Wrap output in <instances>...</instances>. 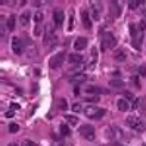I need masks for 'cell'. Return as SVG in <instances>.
<instances>
[{"label":"cell","instance_id":"10","mask_svg":"<svg viewBox=\"0 0 146 146\" xmlns=\"http://www.w3.org/2000/svg\"><path fill=\"white\" fill-rule=\"evenodd\" d=\"M92 15H89V12L86 11V9H83L81 11V22H83V25H84V28H92Z\"/></svg>","mask_w":146,"mask_h":146},{"label":"cell","instance_id":"23","mask_svg":"<svg viewBox=\"0 0 146 146\" xmlns=\"http://www.w3.org/2000/svg\"><path fill=\"white\" fill-rule=\"evenodd\" d=\"M15 16L12 15V16H9V19H7V30L9 31H13L15 30Z\"/></svg>","mask_w":146,"mask_h":146},{"label":"cell","instance_id":"38","mask_svg":"<svg viewBox=\"0 0 146 146\" xmlns=\"http://www.w3.org/2000/svg\"><path fill=\"white\" fill-rule=\"evenodd\" d=\"M7 146H18V145H15V143H9V145H7Z\"/></svg>","mask_w":146,"mask_h":146},{"label":"cell","instance_id":"35","mask_svg":"<svg viewBox=\"0 0 146 146\" xmlns=\"http://www.w3.org/2000/svg\"><path fill=\"white\" fill-rule=\"evenodd\" d=\"M55 146H72L71 143H64V142H61V143H55Z\"/></svg>","mask_w":146,"mask_h":146},{"label":"cell","instance_id":"34","mask_svg":"<svg viewBox=\"0 0 146 146\" xmlns=\"http://www.w3.org/2000/svg\"><path fill=\"white\" fill-rule=\"evenodd\" d=\"M139 72H140V75H146V66H145V65H142V66H140Z\"/></svg>","mask_w":146,"mask_h":146},{"label":"cell","instance_id":"27","mask_svg":"<svg viewBox=\"0 0 146 146\" xmlns=\"http://www.w3.org/2000/svg\"><path fill=\"white\" fill-rule=\"evenodd\" d=\"M58 106H59V109L65 111V109L68 108V104H66V100H65V99H59V100H58Z\"/></svg>","mask_w":146,"mask_h":146},{"label":"cell","instance_id":"7","mask_svg":"<svg viewBox=\"0 0 146 146\" xmlns=\"http://www.w3.org/2000/svg\"><path fill=\"white\" fill-rule=\"evenodd\" d=\"M117 46V40L115 37L112 36L111 33H106L105 36H104V40H102V49L106 50V49H112Z\"/></svg>","mask_w":146,"mask_h":146},{"label":"cell","instance_id":"31","mask_svg":"<svg viewBox=\"0 0 146 146\" xmlns=\"http://www.w3.org/2000/svg\"><path fill=\"white\" fill-rule=\"evenodd\" d=\"M71 109L74 111L75 114H78V112H81V109H83V108H81V105H80V104H74V105L71 106Z\"/></svg>","mask_w":146,"mask_h":146},{"label":"cell","instance_id":"39","mask_svg":"<svg viewBox=\"0 0 146 146\" xmlns=\"http://www.w3.org/2000/svg\"><path fill=\"white\" fill-rule=\"evenodd\" d=\"M143 146H145V145H143Z\"/></svg>","mask_w":146,"mask_h":146},{"label":"cell","instance_id":"14","mask_svg":"<svg viewBox=\"0 0 146 146\" xmlns=\"http://www.w3.org/2000/svg\"><path fill=\"white\" fill-rule=\"evenodd\" d=\"M117 106H118V109L121 111V112H127V111L130 109V105H128V102L125 99H119L117 102Z\"/></svg>","mask_w":146,"mask_h":146},{"label":"cell","instance_id":"4","mask_svg":"<svg viewBox=\"0 0 146 146\" xmlns=\"http://www.w3.org/2000/svg\"><path fill=\"white\" fill-rule=\"evenodd\" d=\"M106 137H108L109 140H112V142H118V140H121L123 137H124V133H123V130L119 127L109 125L106 128Z\"/></svg>","mask_w":146,"mask_h":146},{"label":"cell","instance_id":"33","mask_svg":"<svg viewBox=\"0 0 146 146\" xmlns=\"http://www.w3.org/2000/svg\"><path fill=\"white\" fill-rule=\"evenodd\" d=\"M21 146H37V143H34V142H31V140H24Z\"/></svg>","mask_w":146,"mask_h":146},{"label":"cell","instance_id":"22","mask_svg":"<svg viewBox=\"0 0 146 146\" xmlns=\"http://www.w3.org/2000/svg\"><path fill=\"white\" fill-rule=\"evenodd\" d=\"M96 61H98V49H96V47H93V49H92V64H90L89 66L93 68V65L96 64Z\"/></svg>","mask_w":146,"mask_h":146},{"label":"cell","instance_id":"12","mask_svg":"<svg viewBox=\"0 0 146 146\" xmlns=\"http://www.w3.org/2000/svg\"><path fill=\"white\" fill-rule=\"evenodd\" d=\"M64 19H65L64 12H62V11H55V13H53V21H55V24L58 25V27H61V25L64 24Z\"/></svg>","mask_w":146,"mask_h":146},{"label":"cell","instance_id":"21","mask_svg":"<svg viewBox=\"0 0 146 146\" xmlns=\"http://www.w3.org/2000/svg\"><path fill=\"white\" fill-rule=\"evenodd\" d=\"M68 15H70V18H68V31H72L74 30V11L70 9Z\"/></svg>","mask_w":146,"mask_h":146},{"label":"cell","instance_id":"1","mask_svg":"<svg viewBox=\"0 0 146 146\" xmlns=\"http://www.w3.org/2000/svg\"><path fill=\"white\" fill-rule=\"evenodd\" d=\"M130 36L133 38V46L139 50L140 46H142V41H143V30L140 25L137 24H130Z\"/></svg>","mask_w":146,"mask_h":146},{"label":"cell","instance_id":"32","mask_svg":"<svg viewBox=\"0 0 146 146\" xmlns=\"http://www.w3.org/2000/svg\"><path fill=\"white\" fill-rule=\"evenodd\" d=\"M139 5H142V2H134V0H131V2H128V6L131 7V9H136Z\"/></svg>","mask_w":146,"mask_h":146},{"label":"cell","instance_id":"13","mask_svg":"<svg viewBox=\"0 0 146 146\" xmlns=\"http://www.w3.org/2000/svg\"><path fill=\"white\" fill-rule=\"evenodd\" d=\"M30 18H31V13H30V11H25V12L19 16V24L22 25V27H25V25H28Z\"/></svg>","mask_w":146,"mask_h":146},{"label":"cell","instance_id":"19","mask_svg":"<svg viewBox=\"0 0 146 146\" xmlns=\"http://www.w3.org/2000/svg\"><path fill=\"white\" fill-rule=\"evenodd\" d=\"M50 38H53V31L50 30V25H47L46 27V34H44V44L46 46L50 43Z\"/></svg>","mask_w":146,"mask_h":146},{"label":"cell","instance_id":"6","mask_svg":"<svg viewBox=\"0 0 146 146\" xmlns=\"http://www.w3.org/2000/svg\"><path fill=\"white\" fill-rule=\"evenodd\" d=\"M80 136L81 137H84L86 140H94V130H93V127L92 125H89V124H84V125H81L80 127Z\"/></svg>","mask_w":146,"mask_h":146},{"label":"cell","instance_id":"8","mask_svg":"<svg viewBox=\"0 0 146 146\" xmlns=\"http://www.w3.org/2000/svg\"><path fill=\"white\" fill-rule=\"evenodd\" d=\"M100 12H102V3L99 2H92L90 3V13L93 19H99L100 18Z\"/></svg>","mask_w":146,"mask_h":146},{"label":"cell","instance_id":"16","mask_svg":"<svg viewBox=\"0 0 146 146\" xmlns=\"http://www.w3.org/2000/svg\"><path fill=\"white\" fill-rule=\"evenodd\" d=\"M68 61H70V64L80 65V64L83 62V56H81V55H77V53H71L70 56H68Z\"/></svg>","mask_w":146,"mask_h":146},{"label":"cell","instance_id":"29","mask_svg":"<svg viewBox=\"0 0 146 146\" xmlns=\"http://www.w3.org/2000/svg\"><path fill=\"white\" fill-rule=\"evenodd\" d=\"M102 90L104 89H99V87H87V93H102Z\"/></svg>","mask_w":146,"mask_h":146},{"label":"cell","instance_id":"26","mask_svg":"<svg viewBox=\"0 0 146 146\" xmlns=\"http://www.w3.org/2000/svg\"><path fill=\"white\" fill-rule=\"evenodd\" d=\"M70 133H71L70 127L65 125V124H62V125H61V134H62V136H70Z\"/></svg>","mask_w":146,"mask_h":146},{"label":"cell","instance_id":"36","mask_svg":"<svg viewBox=\"0 0 146 146\" xmlns=\"http://www.w3.org/2000/svg\"><path fill=\"white\" fill-rule=\"evenodd\" d=\"M5 115H6L7 118H12V117H13V111H7V112H6Z\"/></svg>","mask_w":146,"mask_h":146},{"label":"cell","instance_id":"3","mask_svg":"<svg viewBox=\"0 0 146 146\" xmlns=\"http://www.w3.org/2000/svg\"><path fill=\"white\" fill-rule=\"evenodd\" d=\"M105 114H106L105 108H99V106H94V105H89V106L84 108V115L92 118V119H99Z\"/></svg>","mask_w":146,"mask_h":146},{"label":"cell","instance_id":"15","mask_svg":"<svg viewBox=\"0 0 146 146\" xmlns=\"http://www.w3.org/2000/svg\"><path fill=\"white\" fill-rule=\"evenodd\" d=\"M111 13L114 16H119L121 15V7H119L118 2H111Z\"/></svg>","mask_w":146,"mask_h":146},{"label":"cell","instance_id":"20","mask_svg":"<svg viewBox=\"0 0 146 146\" xmlns=\"http://www.w3.org/2000/svg\"><path fill=\"white\" fill-rule=\"evenodd\" d=\"M65 121L70 125H77V124H78V117H75V115H65Z\"/></svg>","mask_w":146,"mask_h":146},{"label":"cell","instance_id":"25","mask_svg":"<svg viewBox=\"0 0 146 146\" xmlns=\"http://www.w3.org/2000/svg\"><path fill=\"white\" fill-rule=\"evenodd\" d=\"M71 81H75V83L86 81V75H83V74H77V75H74L72 78H71Z\"/></svg>","mask_w":146,"mask_h":146},{"label":"cell","instance_id":"30","mask_svg":"<svg viewBox=\"0 0 146 146\" xmlns=\"http://www.w3.org/2000/svg\"><path fill=\"white\" fill-rule=\"evenodd\" d=\"M83 70V66L81 65H77V66H74V68H71V70H70V74H75L77 75V72H80Z\"/></svg>","mask_w":146,"mask_h":146},{"label":"cell","instance_id":"18","mask_svg":"<svg viewBox=\"0 0 146 146\" xmlns=\"http://www.w3.org/2000/svg\"><path fill=\"white\" fill-rule=\"evenodd\" d=\"M114 58H115V61H118V62H123V61H125V58H127V52L125 50H117V53L114 55Z\"/></svg>","mask_w":146,"mask_h":146},{"label":"cell","instance_id":"37","mask_svg":"<svg viewBox=\"0 0 146 146\" xmlns=\"http://www.w3.org/2000/svg\"><path fill=\"white\" fill-rule=\"evenodd\" d=\"M11 108H12L13 111H16V109H19V105H18V104H11Z\"/></svg>","mask_w":146,"mask_h":146},{"label":"cell","instance_id":"24","mask_svg":"<svg viewBox=\"0 0 146 146\" xmlns=\"http://www.w3.org/2000/svg\"><path fill=\"white\" fill-rule=\"evenodd\" d=\"M41 21H43V13L40 11H37L36 13H34V22H36V25H40Z\"/></svg>","mask_w":146,"mask_h":146},{"label":"cell","instance_id":"17","mask_svg":"<svg viewBox=\"0 0 146 146\" xmlns=\"http://www.w3.org/2000/svg\"><path fill=\"white\" fill-rule=\"evenodd\" d=\"M109 86L111 87H115V89H121L124 86V81L121 78H111L109 80Z\"/></svg>","mask_w":146,"mask_h":146},{"label":"cell","instance_id":"9","mask_svg":"<svg viewBox=\"0 0 146 146\" xmlns=\"http://www.w3.org/2000/svg\"><path fill=\"white\" fill-rule=\"evenodd\" d=\"M12 50H13L15 55H22V52H24V43H22L21 38H18V37L12 38Z\"/></svg>","mask_w":146,"mask_h":146},{"label":"cell","instance_id":"28","mask_svg":"<svg viewBox=\"0 0 146 146\" xmlns=\"http://www.w3.org/2000/svg\"><path fill=\"white\" fill-rule=\"evenodd\" d=\"M18 130H19V125L18 124H15V123H11L9 124V131L11 133H16Z\"/></svg>","mask_w":146,"mask_h":146},{"label":"cell","instance_id":"11","mask_svg":"<svg viewBox=\"0 0 146 146\" xmlns=\"http://www.w3.org/2000/svg\"><path fill=\"white\" fill-rule=\"evenodd\" d=\"M86 47H87V38H86V37H78L74 41V49L77 50V52L84 50Z\"/></svg>","mask_w":146,"mask_h":146},{"label":"cell","instance_id":"2","mask_svg":"<svg viewBox=\"0 0 146 146\" xmlns=\"http://www.w3.org/2000/svg\"><path fill=\"white\" fill-rule=\"evenodd\" d=\"M125 124L130 127L131 130H134V131H137V133L145 131V128H146L145 123L142 121V118H140L139 115H130V117H127Z\"/></svg>","mask_w":146,"mask_h":146},{"label":"cell","instance_id":"5","mask_svg":"<svg viewBox=\"0 0 146 146\" xmlns=\"http://www.w3.org/2000/svg\"><path fill=\"white\" fill-rule=\"evenodd\" d=\"M65 55H66L65 52H59V53L53 55V58L50 59V62H49L50 68H52V70H58V68H61L64 61H65Z\"/></svg>","mask_w":146,"mask_h":146}]
</instances>
